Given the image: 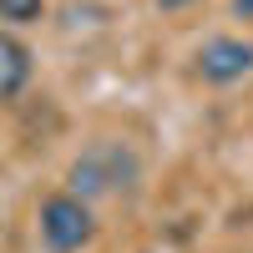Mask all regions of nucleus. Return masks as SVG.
Returning a JSON list of instances; mask_svg holds the SVG:
<instances>
[{
    "label": "nucleus",
    "mask_w": 253,
    "mask_h": 253,
    "mask_svg": "<svg viewBox=\"0 0 253 253\" xmlns=\"http://www.w3.org/2000/svg\"><path fill=\"white\" fill-rule=\"evenodd\" d=\"M137 182H142V157H137V147L101 137V142H91V147H81V157L71 162L66 193L81 198V203H91V198H101V193H132Z\"/></svg>",
    "instance_id": "1"
},
{
    "label": "nucleus",
    "mask_w": 253,
    "mask_h": 253,
    "mask_svg": "<svg viewBox=\"0 0 253 253\" xmlns=\"http://www.w3.org/2000/svg\"><path fill=\"white\" fill-rule=\"evenodd\" d=\"M96 233V218H91V203H81L71 193H51L41 203V243L51 253H81Z\"/></svg>",
    "instance_id": "2"
},
{
    "label": "nucleus",
    "mask_w": 253,
    "mask_h": 253,
    "mask_svg": "<svg viewBox=\"0 0 253 253\" xmlns=\"http://www.w3.org/2000/svg\"><path fill=\"white\" fill-rule=\"evenodd\" d=\"M253 71V41H238V36H213L203 41L198 51V76L208 86H233Z\"/></svg>",
    "instance_id": "3"
},
{
    "label": "nucleus",
    "mask_w": 253,
    "mask_h": 253,
    "mask_svg": "<svg viewBox=\"0 0 253 253\" xmlns=\"http://www.w3.org/2000/svg\"><path fill=\"white\" fill-rule=\"evenodd\" d=\"M26 81H31V51L15 36H0V101L20 96Z\"/></svg>",
    "instance_id": "4"
},
{
    "label": "nucleus",
    "mask_w": 253,
    "mask_h": 253,
    "mask_svg": "<svg viewBox=\"0 0 253 253\" xmlns=\"http://www.w3.org/2000/svg\"><path fill=\"white\" fill-rule=\"evenodd\" d=\"M41 15H46V0H0V20L10 26H31Z\"/></svg>",
    "instance_id": "5"
},
{
    "label": "nucleus",
    "mask_w": 253,
    "mask_h": 253,
    "mask_svg": "<svg viewBox=\"0 0 253 253\" xmlns=\"http://www.w3.org/2000/svg\"><path fill=\"white\" fill-rule=\"evenodd\" d=\"M233 15H243V20H253V0H233Z\"/></svg>",
    "instance_id": "6"
}]
</instances>
